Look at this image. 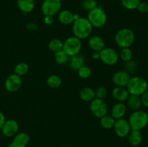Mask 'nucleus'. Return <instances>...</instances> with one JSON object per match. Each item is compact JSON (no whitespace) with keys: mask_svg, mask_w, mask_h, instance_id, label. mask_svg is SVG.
Segmentation results:
<instances>
[{"mask_svg":"<svg viewBox=\"0 0 148 147\" xmlns=\"http://www.w3.org/2000/svg\"><path fill=\"white\" fill-rule=\"evenodd\" d=\"M72 24V31L75 37L82 40L90 35L92 31V26L87 18L79 17Z\"/></svg>","mask_w":148,"mask_h":147,"instance_id":"nucleus-1","label":"nucleus"},{"mask_svg":"<svg viewBox=\"0 0 148 147\" xmlns=\"http://www.w3.org/2000/svg\"><path fill=\"white\" fill-rule=\"evenodd\" d=\"M135 40L134 33L130 28H121L116 33L115 42L121 48H130Z\"/></svg>","mask_w":148,"mask_h":147,"instance_id":"nucleus-2","label":"nucleus"},{"mask_svg":"<svg viewBox=\"0 0 148 147\" xmlns=\"http://www.w3.org/2000/svg\"><path fill=\"white\" fill-rule=\"evenodd\" d=\"M127 88L130 95L141 96L148 89V84L147 81L141 76H133L130 78Z\"/></svg>","mask_w":148,"mask_h":147,"instance_id":"nucleus-3","label":"nucleus"},{"mask_svg":"<svg viewBox=\"0 0 148 147\" xmlns=\"http://www.w3.org/2000/svg\"><path fill=\"white\" fill-rule=\"evenodd\" d=\"M128 121L132 129L141 131L148 124V114L141 110H135L131 114Z\"/></svg>","mask_w":148,"mask_h":147,"instance_id":"nucleus-4","label":"nucleus"},{"mask_svg":"<svg viewBox=\"0 0 148 147\" xmlns=\"http://www.w3.org/2000/svg\"><path fill=\"white\" fill-rule=\"evenodd\" d=\"M87 19L89 20L92 27L101 28L106 24L107 15L102 7L97 6L88 12Z\"/></svg>","mask_w":148,"mask_h":147,"instance_id":"nucleus-5","label":"nucleus"},{"mask_svg":"<svg viewBox=\"0 0 148 147\" xmlns=\"http://www.w3.org/2000/svg\"><path fill=\"white\" fill-rule=\"evenodd\" d=\"M82 48V42L80 39L75 36H72L66 39L63 43L62 50L69 56H74L79 53Z\"/></svg>","mask_w":148,"mask_h":147,"instance_id":"nucleus-6","label":"nucleus"},{"mask_svg":"<svg viewBox=\"0 0 148 147\" xmlns=\"http://www.w3.org/2000/svg\"><path fill=\"white\" fill-rule=\"evenodd\" d=\"M100 59L105 64L114 66L119 59V55L112 48H104L100 51Z\"/></svg>","mask_w":148,"mask_h":147,"instance_id":"nucleus-7","label":"nucleus"},{"mask_svg":"<svg viewBox=\"0 0 148 147\" xmlns=\"http://www.w3.org/2000/svg\"><path fill=\"white\" fill-rule=\"evenodd\" d=\"M61 0H44L41 4V11L44 16H53L62 8Z\"/></svg>","mask_w":148,"mask_h":147,"instance_id":"nucleus-8","label":"nucleus"},{"mask_svg":"<svg viewBox=\"0 0 148 147\" xmlns=\"http://www.w3.org/2000/svg\"><path fill=\"white\" fill-rule=\"evenodd\" d=\"M90 109L93 115L98 118H102L108 114V105L102 99L95 98L91 101Z\"/></svg>","mask_w":148,"mask_h":147,"instance_id":"nucleus-9","label":"nucleus"},{"mask_svg":"<svg viewBox=\"0 0 148 147\" xmlns=\"http://www.w3.org/2000/svg\"><path fill=\"white\" fill-rule=\"evenodd\" d=\"M114 128L116 135L121 138H124V137L128 135L132 130L129 121L124 118L116 120Z\"/></svg>","mask_w":148,"mask_h":147,"instance_id":"nucleus-10","label":"nucleus"},{"mask_svg":"<svg viewBox=\"0 0 148 147\" xmlns=\"http://www.w3.org/2000/svg\"><path fill=\"white\" fill-rule=\"evenodd\" d=\"M23 81L21 76L13 74L7 78L4 83V86L9 92H15L18 91L22 86Z\"/></svg>","mask_w":148,"mask_h":147,"instance_id":"nucleus-11","label":"nucleus"},{"mask_svg":"<svg viewBox=\"0 0 148 147\" xmlns=\"http://www.w3.org/2000/svg\"><path fill=\"white\" fill-rule=\"evenodd\" d=\"M131 78L130 74L127 71H118L113 75L112 82L116 86L125 87L127 86L130 79Z\"/></svg>","mask_w":148,"mask_h":147,"instance_id":"nucleus-12","label":"nucleus"},{"mask_svg":"<svg viewBox=\"0 0 148 147\" xmlns=\"http://www.w3.org/2000/svg\"><path fill=\"white\" fill-rule=\"evenodd\" d=\"M1 132L3 135L7 137L14 136L17 134L19 130L18 122L13 119L6 120L5 122L1 128Z\"/></svg>","mask_w":148,"mask_h":147,"instance_id":"nucleus-13","label":"nucleus"},{"mask_svg":"<svg viewBox=\"0 0 148 147\" xmlns=\"http://www.w3.org/2000/svg\"><path fill=\"white\" fill-rule=\"evenodd\" d=\"M30 141V136L25 132L20 133L14 135L9 147H26Z\"/></svg>","mask_w":148,"mask_h":147,"instance_id":"nucleus-14","label":"nucleus"},{"mask_svg":"<svg viewBox=\"0 0 148 147\" xmlns=\"http://www.w3.org/2000/svg\"><path fill=\"white\" fill-rule=\"evenodd\" d=\"M88 45L93 51L100 52L105 48V43L101 37L98 35L91 36L88 40Z\"/></svg>","mask_w":148,"mask_h":147,"instance_id":"nucleus-15","label":"nucleus"},{"mask_svg":"<svg viewBox=\"0 0 148 147\" xmlns=\"http://www.w3.org/2000/svg\"><path fill=\"white\" fill-rule=\"evenodd\" d=\"M112 96L116 100L119 102H126L130 96L128 90L124 87L116 86L112 91Z\"/></svg>","mask_w":148,"mask_h":147,"instance_id":"nucleus-16","label":"nucleus"},{"mask_svg":"<svg viewBox=\"0 0 148 147\" xmlns=\"http://www.w3.org/2000/svg\"><path fill=\"white\" fill-rule=\"evenodd\" d=\"M127 112V106L124 102H117L111 109V116L115 120L123 118Z\"/></svg>","mask_w":148,"mask_h":147,"instance_id":"nucleus-17","label":"nucleus"},{"mask_svg":"<svg viewBox=\"0 0 148 147\" xmlns=\"http://www.w3.org/2000/svg\"><path fill=\"white\" fill-rule=\"evenodd\" d=\"M59 22L63 24H70L75 20V14L69 10H62L58 16Z\"/></svg>","mask_w":148,"mask_h":147,"instance_id":"nucleus-18","label":"nucleus"},{"mask_svg":"<svg viewBox=\"0 0 148 147\" xmlns=\"http://www.w3.org/2000/svg\"><path fill=\"white\" fill-rule=\"evenodd\" d=\"M84 65H85V58L83 57V56L77 54L74 56H71L69 59V66L71 69L77 71Z\"/></svg>","mask_w":148,"mask_h":147,"instance_id":"nucleus-19","label":"nucleus"},{"mask_svg":"<svg viewBox=\"0 0 148 147\" xmlns=\"http://www.w3.org/2000/svg\"><path fill=\"white\" fill-rule=\"evenodd\" d=\"M127 102L129 108L131 110H133L134 111L140 110L141 106L143 105L141 97H140V96H138V95H130Z\"/></svg>","mask_w":148,"mask_h":147,"instance_id":"nucleus-20","label":"nucleus"},{"mask_svg":"<svg viewBox=\"0 0 148 147\" xmlns=\"http://www.w3.org/2000/svg\"><path fill=\"white\" fill-rule=\"evenodd\" d=\"M17 6L23 13H30L35 7L34 0H17Z\"/></svg>","mask_w":148,"mask_h":147,"instance_id":"nucleus-21","label":"nucleus"},{"mask_svg":"<svg viewBox=\"0 0 148 147\" xmlns=\"http://www.w3.org/2000/svg\"><path fill=\"white\" fill-rule=\"evenodd\" d=\"M143 141V135L140 131L137 130H131L129 133V142L134 146H139Z\"/></svg>","mask_w":148,"mask_h":147,"instance_id":"nucleus-22","label":"nucleus"},{"mask_svg":"<svg viewBox=\"0 0 148 147\" xmlns=\"http://www.w3.org/2000/svg\"><path fill=\"white\" fill-rule=\"evenodd\" d=\"M79 97L85 102H91L95 98V90L90 87L83 88L79 92Z\"/></svg>","mask_w":148,"mask_h":147,"instance_id":"nucleus-23","label":"nucleus"},{"mask_svg":"<svg viewBox=\"0 0 148 147\" xmlns=\"http://www.w3.org/2000/svg\"><path fill=\"white\" fill-rule=\"evenodd\" d=\"M115 121L116 120L111 115H106L103 117L100 118L101 125L103 128H106V129H110V128H114Z\"/></svg>","mask_w":148,"mask_h":147,"instance_id":"nucleus-24","label":"nucleus"},{"mask_svg":"<svg viewBox=\"0 0 148 147\" xmlns=\"http://www.w3.org/2000/svg\"><path fill=\"white\" fill-rule=\"evenodd\" d=\"M47 84L49 87L53 88V89H56V88L59 87L62 84V78L56 74L51 75L48 77L47 81Z\"/></svg>","mask_w":148,"mask_h":147,"instance_id":"nucleus-25","label":"nucleus"},{"mask_svg":"<svg viewBox=\"0 0 148 147\" xmlns=\"http://www.w3.org/2000/svg\"><path fill=\"white\" fill-rule=\"evenodd\" d=\"M54 59L57 63L64 65L66 64L68 61L69 60V56L63 50H62L55 53Z\"/></svg>","mask_w":148,"mask_h":147,"instance_id":"nucleus-26","label":"nucleus"},{"mask_svg":"<svg viewBox=\"0 0 148 147\" xmlns=\"http://www.w3.org/2000/svg\"><path fill=\"white\" fill-rule=\"evenodd\" d=\"M29 70V66L27 63H25V62H20V63H17L15 66L14 69V72L15 74L18 75V76H24L28 72Z\"/></svg>","mask_w":148,"mask_h":147,"instance_id":"nucleus-27","label":"nucleus"},{"mask_svg":"<svg viewBox=\"0 0 148 147\" xmlns=\"http://www.w3.org/2000/svg\"><path fill=\"white\" fill-rule=\"evenodd\" d=\"M49 48L54 53L62 50L63 49V42L58 38L52 39L49 43Z\"/></svg>","mask_w":148,"mask_h":147,"instance_id":"nucleus-28","label":"nucleus"},{"mask_svg":"<svg viewBox=\"0 0 148 147\" xmlns=\"http://www.w3.org/2000/svg\"><path fill=\"white\" fill-rule=\"evenodd\" d=\"M132 56L133 53L132 50L130 49V48H121V50L119 54V57L124 62L126 63V62L131 61L132 59Z\"/></svg>","mask_w":148,"mask_h":147,"instance_id":"nucleus-29","label":"nucleus"},{"mask_svg":"<svg viewBox=\"0 0 148 147\" xmlns=\"http://www.w3.org/2000/svg\"><path fill=\"white\" fill-rule=\"evenodd\" d=\"M121 4L124 8L129 10H137L140 0H121Z\"/></svg>","mask_w":148,"mask_h":147,"instance_id":"nucleus-30","label":"nucleus"},{"mask_svg":"<svg viewBox=\"0 0 148 147\" xmlns=\"http://www.w3.org/2000/svg\"><path fill=\"white\" fill-rule=\"evenodd\" d=\"M77 72L78 76H79L81 79H88V78L91 76V74H92V71H91V69H90L88 66H85V65H84V66H82L80 69H78Z\"/></svg>","mask_w":148,"mask_h":147,"instance_id":"nucleus-31","label":"nucleus"},{"mask_svg":"<svg viewBox=\"0 0 148 147\" xmlns=\"http://www.w3.org/2000/svg\"><path fill=\"white\" fill-rule=\"evenodd\" d=\"M98 6L96 0H83L82 2V7L85 10L90 12Z\"/></svg>","mask_w":148,"mask_h":147,"instance_id":"nucleus-32","label":"nucleus"},{"mask_svg":"<svg viewBox=\"0 0 148 147\" xmlns=\"http://www.w3.org/2000/svg\"><path fill=\"white\" fill-rule=\"evenodd\" d=\"M125 71H127L128 73H134L137 69V63L134 61H130L126 62L125 63Z\"/></svg>","mask_w":148,"mask_h":147,"instance_id":"nucleus-33","label":"nucleus"},{"mask_svg":"<svg viewBox=\"0 0 148 147\" xmlns=\"http://www.w3.org/2000/svg\"><path fill=\"white\" fill-rule=\"evenodd\" d=\"M95 98H98V99H105L108 95V91L103 86H100V87L97 88L96 90H95Z\"/></svg>","mask_w":148,"mask_h":147,"instance_id":"nucleus-34","label":"nucleus"},{"mask_svg":"<svg viewBox=\"0 0 148 147\" xmlns=\"http://www.w3.org/2000/svg\"><path fill=\"white\" fill-rule=\"evenodd\" d=\"M137 10H138L139 12L145 14V13L148 12V4L145 1H140Z\"/></svg>","mask_w":148,"mask_h":147,"instance_id":"nucleus-35","label":"nucleus"},{"mask_svg":"<svg viewBox=\"0 0 148 147\" xmlns=\"http://www.w3.org/2000/svg\"><path fill=\"white\" fill-rule=\"evenodd\" d=\"M142 100V103L146 108H148V89L145 91L143 95L140 96Z\"/></svg>","mask_w":148,"mask_h":147,"instance_id":"nucleus-36","label":"nucleus"},{"mask_svg":"<svg viewBox=\"0 0 148 147\" xmlns=\"http://www.w3.org/2000/svg\"><path fill=\"white\" fill-rule=\"evenodd\" d=\"M43 21L46 25H51L54 22V20H53V16H45Z\"/></svg>","mask_w":148,"mask_h":147,"instance_id":"nucleus-37","label":"nucleus"},{"mask_svg":"<svg viewBox=\"0 0 148 147\" xmlns=\"http://www.w3.org/2000/svg\"><path fill=\"white\" fill-rule=\"evenodd\" d=\"M26 28L30 31H35L38 29V25L34 22H29L26 24Z\"/></svg>","mask_w":148,"mask_h":147,"instance_id":"nucleus-38","label":"nucleus"},{"mask_svg":"<svg viewBox=\"0 0 148 147\" xmlns=\"http://www.w3.org/2000/svg\"><path fill=\"white\" fill-rule=\"evenodd\" d=\"M5 121H6V118L5 116H4V113L0 111V130L1 129V128H2L3 125H4V123L5 122Z\"/></svg>","mask_w":148,"mask_h":147,"instance_id":"nucleus-39","label":"nucleus"},{"mask_svg":"<svg viewBox=\"0 0 148 147\" xmlns=\"http://www.w3.org/2000/svg\"><path fill=\"white\" fill-rule=\"evenodd\" d=\"M92 58L95 60H98V59H100V52L98 51H93V53H92Z\"/></svg>","mask_w":148,"mask_h":147,"instance_id":"nucleus-40","label":"nucleus"},{"mask_svg":"<svg viewBox=\"0 0 148 147\" xmlns=\"http://www.w3.org/2000/svg\"><path fill=\"white\" fill-rule=\"evenodd\" d=\"M147 40H148V34H147Z\"/></svg>","mask_w":148,"mask_h":147,"instance_id":"nucleus-41","label":"nucleus"},{"mask_svg":"<svg viewBox=\"0 0 148 147\" xmlns=\"http://www.w3.org/2000/svg\"><path fill=\"white\" fill-rule=\"evenodd\" d=\"M63 147H69V146H63Z\"/></svg>","mask_w":148,"mask_h":147,"instance_id":"nucleus-42","label":"nucleus"}]
</instances>
